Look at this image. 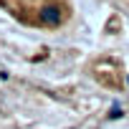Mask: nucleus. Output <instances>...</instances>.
Returning <instances> with one entry per match:
<instances>
[{
	"instance_id": "nucleus-1",
	"label": "nucleus",
	"mask_w": 129,
	"mask_h": 129,
	"mask_svg": "<svg viewBox=\"0 0 129 129\" xmlns=\"http://www.w3.org/2000/svg\"><path fill=\"white\" fill-rule=\"evenodd\" d=\"M63 15H66V13H63V8L58 3H46V5L38 8V20L46 23V25H58L63 20Z\"/></svg>"
}]
</instances>
